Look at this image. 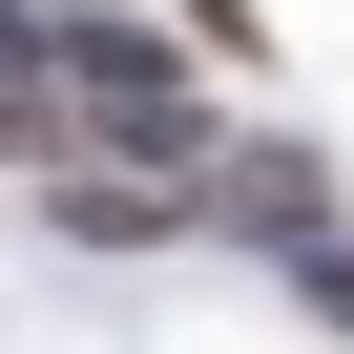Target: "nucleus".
Segmentation results:
<instances>
[{"label":"nucleus","mask_w":354,"mask_h":354,"mask_svg":"<svg viewBox=\"0 0 354 354\" xmlns=\"http://www.w3.org/2000/svg\"><path fill=\"white\" fill-rule=\"evenodd\" d=\"M42 63H63V104H84V125H104L125 167H188V146H209V104L167 84V42H146V21H63Z\"/></svg>","instance_id":"obj_1"}]
</instances>
